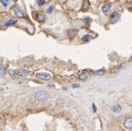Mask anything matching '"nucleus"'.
<instances>
[{
    "label": "nucleus",
    "instance_id": "1a4fd4ad",
    "mask_svg": "<svg viewBox=\"0 0 132 131\" xmlns=\"http://www.w3.org/2000/svg\"><path fill=\"white\" fill-rule=\"evenodd\" d=\"M111 5H112V4L111 2H108V3L104 4L102 7V10L103 13H107V12H109L111 7Z\"/></svg>",
    "mask_w": 132,
    "mask_h": 131
},
{
    "label": "nucleus",
    "instance_id": "0eeeda50",
    "mask_svg": "<svg viewBox=\"0 0 132 131\" xmlns=\"http://www.w3.org/2000/svg\"><path fill=\"white\" fill-rule=\"evenodd\" d=\"M123 125H124V127L125 128L131 130L132 129V117L127 118L125 120V122H124Z\"/></svg>",
    "mask_w": 132,
    "mask_h": 131
},
{
    "label": "nucleus",
    "instance_id": "20e7f679",
    "mask_svg": "<svg viewBox=\"0 0 132 131\" xmlns=\"http://www.w3.org/2000/svg\"><path fill=\"white\" fill-rule=\"evenodd\" d=\"M36 76L43 80H49L51 78V76L49 73H38L36 74Z\"/></svg>",
    "mask_w": 132,
    "mask_h": 131
},
{
    "label": "nucleus",
    "instance_id": "f3484780",
    "mask_svg": "<svg viewBox=\"0 0 132 131\" xmlns=\"http://www.w3.org/2000/svg\"><path fill=\"white\" fill-rule=\"evenodd\" d=\"M104 73H105V72H104L103 70H98V71H97V72L93 73V75H95V76H102L104 75Z\"/></svg>",
    "mask_w": 132,
    "mask_h": 131
},
{
    "label": "nucleus",
    "instance_id": "aec40b11",
    "mask_svg": "<svg viewBox=\"0 0 132 131\" xmlns=\"http://www.w3.org/2000/svg\"><path fill=\"white\" fill-rule=\"evenodd\" d=\"M90 22H91V19L89 17H85V18H84V19H83V22L85 24H86V25L89 24Z\"/></svg>",
    "mask_w": 132,
    "mask_h": 131
},
{
    "label": "nucleus",
    "instance_id": "c85d7f7f",
    "mask_svg": "<svg viewBox=\"0 0 132 131\" xmlns=\"http://www.w3.org/2000/svg\"><path fill=\"white\" fill-rule=\"evenodd\" d=\"M131 59H132V57H131Z\"/></svg>",
    "mask_w": 132,
    "mask_h": 131
},
{
    "label": "nucleus",
    "instance_id": "6e6552de",
    "mask_svg": "<svg viewBox=\"0 0 132 131\" xmlns=\"http://www.w3.org/2000/svg\"><path fill=\"white\" fill-rule=\"evenodd\" d=\"M90 5H91V4H90L89 0H84L83 4H82V11H83V12L87 11L89 9Z\"/></svg>",
    "mask_w": 132,
    "mask_h": 131
},
{
    "label": "nucleus",
    "instance_id": "bb28decb",
    "mask_svg": "<svg viewBox=\"0 0 132 131\" xmlns=\"http://www.w3.org/2000/svg\"><path fill=\"white\" fill-rule=\"evenodd\" d=\"M13 1H14V2H17V0H13Z\"/></svg>",
    "mask_w": 132,
    "mask_h": 131
},
{
    "label": "nucleus",
    "instance_id": "7ed1b4c3",
    "mask_svg": "<svg viewBox=\"0 0 132 131\" xmlns=\"http://www.w3.org/2000/svg\"><path fill=\"white\" fill-rule=\"evenodd\" d=\"M119 19H120V14H119L118 12H114V13L112 14V15L111 16L110 18V22L112 24H115L116 22H117Z\"/></svg>",
    "mask_w": 132,
    "mask_h": 131
},
{
    "label": "nucleus",
    "instance_id": "ddd939ff",
    "mask_svg": "<svg viewBox=\"0 0 132 131\" xmlns=\"http://www.w3.org/2000/svg\"><path fill=\"white\" fill-rule=\"evenodd\" d=\"M79 79L80 80H82V81H85V80H87V79H88V75H87V73H86L85 72L82 73L79 76Z\"/></svg>",
    "mask_w": 132,
    "mask_h": 131
},
{
    "label": "nucleus",
    "instance_id": "f03ea898",
    "mask_svg": "<svg viewBox=\"0 0 132 131\" xmlns=\"http://www.w3.org/2000/svg\"><path fill=\"white\" fill-rule=\"evenodd\" d=\"M78 33V30L77 29H69L67 31V35L70 39H73L77 36Z\"/></svg>",
    "mask_w": 132,
    "mask_h": 131
},
{
    "label": "nucleus",
    "instance_id": "393cba45",
    "mask_svg": "<svg viewBox=\"0 0 132 131\" xmlns=\"http://www.w3.org/2000/svg\"><path fill=\"white\" fill-rule=\"evenodd\" d=\"M47 86H49V87H54V84H53V83H48V84H47Z\"/></svg>",
    "mask_w": 132,
    "mask_h": 131
},
{
    "label": "nucleus",
    "instance_id": "6ab92c4d",
    "mask_svg": "<svg viewBox=\"0 0 132 131\" xmlns=\"http://www.w3.org/2000/svg\"><path fill=\"white\" fill-rule=\"evenodd\" d=\"M54 6L53 5H51V6H49L48 7H47V13L48 14H51L52 12H53V10H54Z\"/></svg>",
    "mask_w": 132,
    "mask_h": 131
},
{
    "label": "nucleus",
    "instance_id": "2eb2a0df",
    "mask_svg": "<svg viewBox=\"0 0 132 131\" xmlns=\"http://www.w3.org/2000/svg\"><path fill=\"white\" fill-rule=\"evenodd\" d=\"M122 67H123V65H118V66L114 67V68L111 70V73H115L118 72V70H120V69L122 68Z\"/></svg>",
    "mask_w": 132,
    "mask_h": 131
},
{
    "label": "nucleus",
    "instance_id": "5701e85b",
    "mask_svg": "<svg viewBox=\"0 0 132 131\" xmlns=\"http://www.w3.org/2000/svg\"><path fill=\"white\" fill-rule=\"evenodd\" d=\"M79 87V84H72V85H71V87L72 88H77Z\"/></svg>",
    "mask_w": 132,
    "mask_h": 131
},
{
    "label": "nucleus",
    "instance_id": "4468645a",
    "mask_svg": "<svg viewBox=\"0 0 132 131\" xmlns=\"http://www.w3.org/2000/svg\"><path fill=\"white\" fill-rule=\"evenodd\" d=\"M37 20L39 22H43L45 20V16L43 14H39L37 16Z\"/></svg>",
    "mask_w": 132,
    "mask_h": 131
},
{
    "label": "nucleus",
    "instance_id": "9d476101",
    "mask_svg": "<svg viewBox=\"0 0 132 131\" xmlns=\"http://www.w3.org/2000/svg\"><path fill=\"white\" fill-rule=\"evenodd\" d=\"M16 22H17V21H16V20H14V19H9L8 22H5V26H6V27H8V26H12V25H14Z\"/></svg>",
    "mask_w": 132,
    "mask_h": 131
},
{
    "label": "nucleus",
    "instance_id": "f257e3e1",
    "mask_svg": "<svg viewBox=\"0 0 132 131\" xmlns=\"http://www.w3.org/2000/svg\"><path fill=\"white\" fill-rule=\"evenodd\" d=\"M34 97L39 101L45 102L49 99V93L45 90H38L35 93Z\"/></svg>",
    "mask_w": 132,
    "mask_h": 131
},
{
    "label": "nucleus",
    "instance_id": "412c9836",
    "mask_svg": "<svg viewBox=\"0 0 132 131\" xmlns=\"http://www.w3.org/2000/svg\"><path fill=\"white\" fill-rule=\"evenodd\" d=\"M8 74H9L10 76H13L15 74V70H13V69H10V70H8Z\"/></svg>",
    "mask_w": 132,
    "mask_h": 131
},
{
    "label": "nucleus",
    "instance_id": "b1692460",
    "mask_svg": "<svg viewBox=\"0 0 132 131\" xmlns=\"http://www.w3.org/2000/svg\"><path fill=\"white\" fill-rule=\"evenodd\" d=\"M92 107H93V112H96L97 111V108L95 107V104L93 103V104H92Z\"/></svg>",
    "mask_w": 132,
    "mask_h": 131
},
{
    "label": "nucleus",
    "instance_id": "a211bd4d",
    "mask_svg": "<svg viewBox=\"0 0 132 131\" xmlns=\"http://www.w3.org/2000/svg\"><path fill=\"white\" fill-rule=\"evenodd\" d=\"M9 1L10 0H0V2H1L2 5L4 6V7H8V3H9Z\"/></svg>",
    "mask_w": 132,
    "mask_h": 131
},
{
    "label": "nucleus",
    "instance_id": "423d86ee",
    "mask_svg": "<svg viewBox=\"0 0 132 131\" xmlns=\"http://www.w3.org/2000/svg\"><path fill=\"white\" fill-rule=\"evenodd\" d=\"M15 15L18 17V18H23L24 17V13L22 10L19 7V6H15L14 8Z\"/></svg>",
    "mask_w": 132,
    "mask_h": 131
},
{
    "label": "nucleus",
    "instance_id": "f8f14e48",
    "mask_svg": "<svg viewBox=\"0 0 132 131\" xmlns=\"http://www.w3.org/2000/svg\"><path fill=\"white\" fill-rule=\"evenodd\" d=\"M111 110H112L114 113H119V112L121 111V107L119 106V105H118V104H116V105H114V107H112V108H111Z\"/></svg>",
    "mask_w": 132,
    "mask_h": 131
},
{
    "label": "nucleus",
    "instance_id": "dca6fc26",
    "mask_svg": "<svg viewBox=\"0 0 132 131\" xmlns=\"http://www.w3.org/2000/svg\"><path fill=\"white\" fill-rule=\"evenodd\" d=\"M6 73V70L4 67H0V76H4Z\"/></svg>",
    "mask_w": 132,
    "mask_h": 131
},
{
    "label": "nucleus",
    "instance_id": "39448f33",
    "mask_svg": "<svg viewBox=\"0 0 132 131\" xmlns=\"http://www.w3.org/2000/svg\"><path fill=\"white\" fill-rule=\"evenodd\" d=\"M32 72L31 71H29V70H21L19 71L18 73V76L19 77H22V78H25V77H27L30 75H32Z\"/></svg>",
    "mask_w": 132,
    "mask_h": 131
},
{
    "label": "nucleus",
    "instance_id": "9b49d317",
    "mask_svg": "<svg viewBox=\"0 0 132 131\" xmlns=\"http://www.w3.org/2000/svg\"><path fill=\"white\" fill-rule=\"evenodd\" d=\"M91 39H92V36H91V35L86 34V35H84L82 37V41L85 42H87L90 41Z\"/></svg>",
    "mask_w": 132,
    "mask_h": 131
},
{
    "label": "nucleus",
    "instance_id": "a878e982",
    "mask_svg": "<svg viewBox=\"0 0 132 131\" xmlns=\"http://www.w3.org/2000/svg\"><path fill=\"white\" fill-rule=\"evenodd\" d=\"M62 89L65 90H67V89H68V87H65V86H64V87H62Z\"/></svg>",
    "mask_w": 132,
    "mask_h": 131
},
{
    "label": "nucleus",
    "instance_id": "cd10ccee",
    "mask_svg": "<svg viewBox=\"0 0 132 131\" xmlns=\"http://www.w3.org/2000/svg\"><path fill=\"white\" fill-rule=\"evenodd\" d=\"M2 90H3V89H2V88H1V89H0V92H1Z\"/></svg>",
    "mask_w": 132,
    "mask_h": 131
},
{
    "label": "nucleus",
    "instance_id": "4be33fe9",
    "mask_svg": "<svg viewBox=\"0 0 132 131\" xmlns=\"http://www.w3.org/2000/svg\"><path fill=\"white\" fill-rule=\"evenodd\" d=\"M45 4V0H39L38 1V5L42 7Z\"/></svg>",
    "mask_w": 132,
    "mask_h": 131
}]
</instances>
